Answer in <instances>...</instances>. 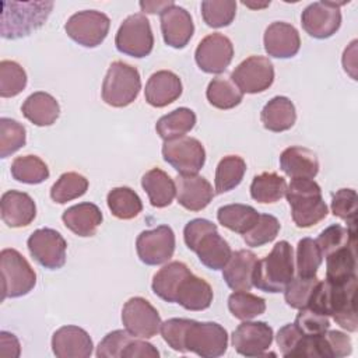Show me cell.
Here are the masks:
<instances>
[{"label":"cell","mask_w":358,"mask_h":358,"mask_svg":"<svg viewBox=\"0 0 358 358\" xmlns=\"http://www.w3.org/2000/svg\"><path fill=\"white\" fill-rule=\"evenodd\" d=\"M355 292L357 277L343 284L319 280L306 308L324 316H333L336 323L347 331H357L358 319L355 309Z\"/></svg>","instance_id":"obj_1"},{"label":"cell","mask_w":358,"mask_h":358,"mask_svg":"<svg viewBox=\"0 0 358 358\" xmlns=\"http://www.w3.org/2000/svg\"><path fill=\"white\" fill-rule=\"evenodd\" d=\"M183 239L210 270H222L232 255L229 243L218 234L217 225L206 218L189 221L183 229Z\"/></svg>","instance_id":"obj_2"},{"label":"cell","mask_w":358,"mask_h":358,"mask_svg":"<svg viewBox=\"0 0 358 358\" xmlns=\"http://www.w3.org/2000/svg\"><path fill=\"white\" fill-rule=\"evenodd\" d=\"M294 252L287 241L277 242L271 252L256 262L253 287L264 292H282L294 278Z\"/></svg>","instance_id":"obj_3"},{"label":"cell","mask_w":358,"mask_h":358,"mask_svg":"<svg viewBox=\"0 0 358 358\" xmlns=\"http://www.w3.org/2000/svg\"><path fill=\"white\" fill-rule=\"evenodd\" d=\"M53 1H4L0 34L6 39H20L39 29L48 20Z\"/></svg>","instance_id":"obj_4"},{"label":"cell","mask_w":358,"mask_h":358,"mask_svg":"<svg viewBox=\"0 0 358 358\" xmlns=\"http://www.w3.org/2000/svg\"><path fill=\"white\" fill-rule=\"evenodd\" d=\"M285 197L298 228H310L324 220L329 213L322 197V189L313 179H291Z\"/></svg>","instance_id":"obj_5"},{"label":"cell","mask_w":358,"mask_h":358,"mask_svg":"<svg viewBox=\"0 0 358 358\" xmlns=\"http://www.w3.org/2000/svg\"><path fill=\"white\" fill-rule=\"evenodd\" d=\"M141 90L140 73L136 67L116 60L113 62L102 83V99L113 108H124L136 101Z\"/></svg>","instance_id":"obj_6"},{"label":"cell","mask_w":358,"mask_h":358,"mask_svg":"<svg viewBox=\"0 0 358 358\" xmlns=\"http://www.w3.org/2000/svg\"><path fill=\"white\" fill-rule=\"evenodd\" d=\"M1 299L27 295L36 284V274L28 260L15 249H3L0 253Z\"/></svg>","instance_id":"obj_7"},{"label":"cell","mask_w":358,"mask_h":358,"mask_svg":"<svg viewBox=\"0 0 358 358\" xmlns=\"http://www.w3.org/2000/svg\"><path fill=\"white\" fill-rule=\"evenodd\" d=\"M116 49L131 57H145L152 52L154 35L144 14L129 15L119 27L115 36Z\"/></svg>","instance_id":"obj_8"},{"label":"cell","mask_w":358,"mask_h":358,"mask_svg":"<svg viewBox=\"0 0 358 358\" xmlns=\"http://www.w3.org/2000/svg\"><path fill=\"white\" fill-rule=\"evenodd\" d=\"M186 351L203 358H217L225 354L228 347L227 330L215 322L192 320L185 336Z\"/></svg>","instance_id":"obj_9"},{"label":"cell","mask_w":358,"mask_h":358,"mask_svg":"<svg viewBox=\"0 0 358 358\" xmlns=\"http://www.w3.org/2000/svg\"><path fill=\"white\" fill-rule=\"evenodd\" d=\"M164 159L180 175H197L206 162L203 144L189 136L166 140L162 144Z\"/></svg>","instance_id":"obj_10"},{"label":"cell","mask_w":358,"mask_h":358,"mask_svg":"<svg viewBox=\"0 0 358 358\" xmlns=\"http://www.w3.org/2000/svg\"><path fill=\"white\" fill-rule=\"evenodd\" d=\"M110 27V20L105 13L96 10H83L73 14L66 25V34L84 48H95L101 45Z\"/></svg>","instance_id":"obj_11"},{"label":"cell","mask_w":358,"mask_h":358,"mask_svg":"<svg viewBox=\"0 0 358 358\" xmlns=\"http://www.w3.org/2000/svg\"><path fill=\"white\" fill-rule=\"evenodd\" d=\"M124 329L137 338H151L161 330V316L158 310L141 296L130 298L122 309Z\"/></svg>","instance_id":"obj_12"},{"label":"cell","mask_w":358,"mask_h":358,"mask_svg":"<svg viewBox=\"0 0 358 358\" xmlns=\"http://www.w3.org/2000/svg\"><path fill=\"white\" fill-rule=\"evenodd\" d=\"M231 80L242 94L263 92L274 81L273 63L264 56H250L234 69Z\"/></svg>","instance_id":"obj_13"},{"label":"cell","mask_w":358,"mask_h":358,"mask_svg":"<svg viewBox=\"0 0 358 358\" xmlns=\"http://www.w3.org/2000/svg\"><path fill=\"white\" fill-rule=\"evenodd\" d=\"M31 256L45 268L56 270L66 263L67 243L64 238L52 228H39L34 231L27 241Z\"/></svg>","instance_id":"obj_14"},{"label":"cell","mask_w":358,"mask_h":358,"mask_svg":"<svg viewBox=\"0 0 358 358\" xmlns=\"http://www.w3.org/2000/svg\"><path fill=\"white\" fill-rule=\"evenodd\" d=\"M345 1H315L310 3L301 14L302 28L312 38L326 39L334 35L341 25L340 6Z\"/></svg>","instance_id":"obj_15"},{"label":"cell","mask_w":358,"mask_h":358,"mask_svg":"<svg viewBox=\"0 0 358 358\" xmlns=\"http://www.w3.org/2000/svg\"><path fill=\"white\" fill-rule=\"evenodd\" d=\"M136 249L138 259L147 266L166 263L175 252V234L168 225L143 231L136 239Z\"/></svg>","instance_id":"obj_16"},{"label":"cell","mask_w":358,"mask_h":358,"mask_svg":"<svg viewBox=\"0 0 358 358\" xmlns=\"http://www.w3.org/2000/svg\"><path fill=\"white\" fill-rule=\"evenodd\" d=\"M234 57V45L231 39L220 32L204 36L196 48L194 59L197 66L210 74L225 71Z\"/></svg>","instance_id":"obj_17"},{"label":"cell","mask_w":358,"mask_h":358,"mask_svg":"<svg viewBox=\"0 0 358 358\" xmlns=\"http://www.w3.org/2000/svg\"><path fill=\"white\" fill-rule=\"evenodd\" d=\"M273 329L266 322L243 320L232 333V345L243 357H262L273 343Z\"/></svg>","instance_id":"obj_18"},{"label":"cell","mask_w":358,"mask_h":358,"mask_svg":"<svg viewBox=\"0 0 358 358\" xmlns=\"http://www.w3.org/2000/svg\"><path fill=\"white\" fill-rule=\"evenodd\" d=\"M159 15L161 32L165 43L175 49L185 48L194 34V24L190 13L186 8L173 4Z\"/></svg>","instance_id":"obj_19"},{"label":"cell","mask_w":358,"mask_h":358,"mask_svg":"<svg viewBox=\"0 0 358 358\" xmlns=\"http://www.w3.org/2000/svg\"><path fill=\"white\" fill-rule=\"evenodd\" d=\"M92 348L90 334L78 326H63L52 336V350L57 358H88Z\"/></svg>","instance_id":"obj_20"},{"label":"cell","mask_w":358,"mask_h":358,"mask_svg":"<svg viewBox=\"0 0 358 358\" xmlns=\"http://www.w3.org/2000/svg\"><path fill=\"white\" fill-rule=\"evenodd\" d=\"M175 185L178 203L189 211L206 208L214 197L211 183L200 175H179Z\"/></svg>","instance_id":"obj_21"},{"label":"cell","mask_w":358,"mask_h":358,"mask_svg":"<svg viewBox=\"0 0 358 358\" xmlns=\"http://www.w3.org/2000/svg\"><path fill=\"white\" fill-rule=\"evenodd\" d=\"M266 53L277 59H289L299 52L301 38L296 28L284 21L271 22L264 31Z\"/></svg>","instance_id":"obj_22"},{"label":"cell","mask_w":358,"mask_h":358,"mask_svg":"<svg viewBox=\"0 0 358 358\" xmlns=\"http://www.w3.org/2000/svg\"><path fill=\"white\" fill-rule=\"evenodd\" d=\"M0 211L3 222L10 228L29 225L36 215L34 199L20 190H7L0 199Z\"/></svg>","instance_id":"obj_23"},{"label":"cell","mask_w":358,"mask_h":358,"mask_svg":"<svg viewBox=\"0 0 358 358\" xmlns=\"http://www.w3.org/2000/svg\"><path fill=\"white\" fill-rule=\"evenodd\" d=\"M257 256L248 249L232 252L222 268V278L234 291H250L253 287V271Z\"/></svg>","instance_id":"obj_24"},{"label":"cell","mask_w":358,"mask_h":358,"mask_svg":"<svg viewBox=\"0 0 358 358\" xmlns=\"http://www.w3.org/2000/svg\"><path fill=\"white\" fill-rule=\"evenodd\" d=\"M182 95L179 76L169 70H159L148 78L144 90L145 101L154 108H164Z\"/></svg>","instance_id":"obj_25"},{"label":"cell","mask_w":358,"mask_h":358,"mask_svg":"<svg viewBox=\"0 0 358 358\" xmlns=\"http://www.w3.org/2000/svg\"><path fill=\"white\" fill-rule=\"evenodd\" d=\"M280 169L292 179H313L319 172V161L312 150L292 145L281 152Z\"/></svg>","instance_id":"obj_26"},{"label":"cell","mask_w":358,"mask_h":358,"mask_svg":"<svg viewBox=\"0 0 358 358\" xmlns=\"http://www.w3.org/2000/svg\"><path fill=\"white\" fill-rule=\"evenodd\" d=\"M62 220L73 234L87 238L96 234L98 227L102 224V213L94 203H78L69 207L63 214Z\"/></svg>","instance_id":"obj_27"},{"label":"cell","mask_w":358,"mask_h":358,"mask_svg":"<svg viewBox=\"0 0 358 358\" xmlns=\"http://www.w3.org/2000/svg\"><path fill=\"white\" fill-rule=\"evenodd\" d=\"M213 296L211 285L206 280L190 273L179 284L175 295V303H179L187 310H204L210 308Z\"/></svg>","instance_id":"obj_28"},{"label":"cell","mask_w":358,"mask_h":358,"mask_svg":"<svg viewBox=\"0 0 358 358\" xmlns=\"http://www.w3.org/2000/svg\"><path fill=\"white\" fill-rule=\"evenodd\" d=\"M260 120L264 129L281 133L291 129L296 120V110L292 101L287 96L271 98L262 109Z\"/></svg>","instance_id":"obj_29"},{"label":"cell","mask_w":358,"mask_h":358,"mask_svg":"<svg viewBox=\"0 0 358 358\" xmlns=\"http://www.w3.org/2000/svg\"><path fill=\"white\" fill-rule=\"evenodd\" d=\"M141 186L147 193L151 206L157 208L169 206L176 196V185L173 179L159 168L147 171L141 178Z\"/></svg>","instance_id":"obj_30"},{"label":"cell","mask_w":358,"mask_h":358,"mask_svg":"<svg viewBox=\"0 0 358 358\" xmlns=\"http://www.w3.org/2000/svg\"><path fill=\"white\" fill-rule=\"evenodd\" d=\"M22 115L35 126H50L60 113L59 102L48 92L38 91L31 94L21 106Z\"/></svg>","instance_id":"obj_31"},{"label":"cell","mask_w":358,"mask_h":358,"mask_svg":"<svg viewBox=\"0 0 358 358\" xmlns=\"http://www.w3.org/2000/svg\"><path fill=\"white\" fill-rule=\"evenodd\" d=\"M190 268L182 262H171L161 267L152 277L151 288L161 299L175 303L179 284L190 274Z\"/></svg>","instance_id":"obj_32"},{"label":"cell","mask_w":358,"mask_h":358,"mask_svg":"<svg viewBox=\"0 0 358 358\" xmlns=\"http://www.w3.org/2000/svg\"><path fill=\"white\" fill-rule=\"evenodd\" d=\"M355 245L357 243H351L344 248H340L324 257L327 281L334 284H343L357 277L355 275V268H357Z\"/></svg>","instance_id":"obj_33"},{"label":"cell","mask_w":358,"mask_h":358,"mask_svg":"<svg viewBox=\"0 0 358 358\" xmlns=\"http://www.w3.org/2000/svg\"><path fill=\"white\" fill-rule=\"evenodd\" d=\"M259 218V213L256 208L248 204H227L218 208L217 211V220L218 222L236 234H246L252 229V227L256 224Z\"/></svg>","instance_id":"obj_34"},{"label":"cell","mask_w":358,"mask_h":358,"mask_svg":"<svg viewBox=\"0 0 358 358\" xmlns=\"http://www.w3.org/2000/svg\"><path fill=\"white\" fill-rule=\"evenodd\" d=\"M196 124V113L189 108H178L158 119L155 124L157 134L164 140H172L185 136Z\"/></svg>","instance_id":"obj_35"},{"label":"cell","mask_w":358,"mask_h":358,"mask_svg":"<svg viewBox=\"0 0 358 358\" xmlns=\"http://www.w3.org/2000/svg\"><path fill=\"white\" fill-rule=\"evenodd\" d=\"M287 190V182L275 172H263L256 175L250 185V196L257 203H275Z\"/></svg>","instance_id":"obj_36"},{"label":"cell","mask_w":358,"mask_h":358,"mask_svg":"<svg viewBox=\"0 0 358 358\" xmlns=\"http://www.w3.org/2000/svg\"><path fill=\"white\" fill-rule=\"evenodd\" d=\"M106 203L110 213L119 220H131L143 210V203L138 194L126 186L112 189L108 193Z\"/></svg>","instance_id":"obj_37"},{"label":"cell","mask_w":358,"mask_h":358,"mask_svg":"<svg viewBox=\"0 0 358 358\" xmlns=\"http://www.w3.org/2000/svg\"><path fill=\"white\" fill-rule=\"evenodd\" d=\"M206 96L214 108L225 110L238 106L243 98V94L231 78L220 76L208 83Z\"/></svg>","instance_id":"obj_38"},{"label":"cell","mask_w":358,"mask_h":358,"mask_svg":"<svg viewBox=\"0 0 358 358\" xmlns=\"http://www.w3.org/2000/svg\"><path fill=\"white\" fill-rule=\"evenodd\" d=\"M246 172V162L239 155L224 157L215 169V192L222 194L235 189L243 179Z\"/></svg>","instance_id":"obj_39"},{"label":"cell","mask_w":358,"mask_h":358,"mask_svg":"<svg viewBox=\"0 0 358 358\" xmlns=\"http://www.w3.org/2000/svg\"><path fill=\"white\" fill-rule=\"evenodd\" d=\"M11 175L15 180L38 185L45 182L49 178L48 165L36 155H24L17 157L11 164Z\"/></svg>","instance_id":"obj_40"},{"label":"cell","mask_w":358,"mask_h":358,"mask_svg":"<svg viewBox=\"0 0 358 358\" xmlns=\"http://www.w3.org/2000/svg\"><path fill=\"white\" fill-rule=\"evenodd\" d=\"M88 190V179L77 172H64L53 183L50 197L59 204H64L81 197Z\"/></svg>","instance_id":"obj_41"},{"label":"cell","mask_w":358,"mask_h":358,"mask_svg":"<svg viewBox=\"0 0 358 358\" xmlns=\"http://www.w3.org/2000/svg\"><path fill=\"white\" fill-rule=\"evenodd\" d=\"M228 309L239 320H250L266 310V301L248 291H235L228 298Z\"/></svg>","instance_id":"obj_42"},{"label":"cell","mask_w":358,"mask_h":358,"mask_svg":"<svg viewBox=\"0 0 358 358\" xmlns=\"http://www.w3.org/2000/svg\"><path fill=\"white\" fill-rule=\"evenodd\" d=\"M323 262V255L316 241L302 238L296 246V273L299 277H315L319 266Z\"/></svg>","instance_id":"obj_43"},{"label":"cell","mask_w":358,"mask_h":358,"mask_svg":"<svg viewBox=\"0 0 358 358\" xmlns=\"http://www.w3.org/2000/svg\"><path fill=\"white\" fill-rule=\"evenodd\" d=\"M236 14V1L234 0H204L201 1V15L211 28L229 25Z\"/></svg>","instance_id":"obj_44"},{"label":"cell","mask_w":358,"mask_h":358,"mask_svg":"<svg viewBox=\"0 0 358 358\" xmlns=\"http://www.w3.org/2000/svg\"><path fill=\"white\" fill-rule=\"evenodd\" d=\"M27 85L25 70L14 60L0 62V96L11 98L22 92Z\"/></svg>","instance_id":"obj_45"},{"label":"cell","mask_w":358,"mask_h":358,"mask_svg":"<svg viewBox=\"0 0 358 358\" xmlns=\"http://www.w3.org/2000/svg\"><path fill=\"white\" fill-rule=\"evenodd\" d=\"M27 143L25 127L10 117L0 119V157L7 158Z\"/></svg>","instance_id":"obj_46"},{"label":"cell","mask_w":358,"mask_h":358,"mask_svg":"<svg viewBox=\"0 0 358 358\" xmlns=\"http://www.w3.org/2000/svg\"><path fill=\"white\" fill-rule=\"evenodd\" d=\"M317 246L320 248V252L323 257L333 253L334 250L344 248L351 243H357L355 231H350L348 228H344L338 224H333L323 229L317 239H315Z\"/></svg>","instance_id":"obj_47"},{"label":"cell","mask_w":358,"mask_h":358,"mask_svg":"<svg viewBox=\"0 0 358 358\" xmlns=\"http://www.w3.org/2000/svg\"><path fill=\"white\" fill-rule=\"evenodd\" d=\"M319 282V278L315 277H294L287 287L284 288V298L288 306L294 309H302L308 306L310 295Z\"/></svg>","instance_id":"obj_48"},{"label":"cell","mask_w":358,"mask_h":358,"mask_svg":"<svg viewBox=\"0 0 358 358\" xmlns=\"http://www.w3.org/2000/svg\"><path fill=\"white\" fill-rule=\"evenodd\" d=\"M278 220L271 214H259L256 224L252 227L250 231L243 234V241L248 246L257 248L263 246L275 239L280 231Z\"/></svg>","instance_id":"obj_49"},{"label":"cell","mask_w":358,"mask_h":358,"mask_svg":"<svg viewBox=\"0 0 358 358\" xmlns=\"http://www.w3.org/2000/svg\"><path fill=\"white\" fill-rule=\"evenodd\" d=\"M357 192L354 189H340L333 193L331 213L348 224L350 231H355L357 224Z\"/></svg>","instance_id":"obj_50"},{"label":"cell","mask_w":358,"mask_h":358,"mask_svg":"<svg viewBox=\"0 0 358 358\" xmlns=\"http://www.w3.org/2000/svg\"><path fill=\"white\" fill-rule=\"evenodd\" d=\"M190 322L192 319L172 317L161 324V336L172 350L178 352H187L185 347V336Z\"/></svg>","instance_id":"obj_51"},{"label":"cell","mask_w":358,"mask_h":358,"mask_svg":"<svg viewBox=\"0 0 358 358\" xmlns=\"http://www.w3.org/2000/svg\"><path fill=\"white\" fill-rule=\"evenodd\" d=\"M134 338L127 330H113L108 333L98 344V358H122V354L127 344Z\"/></svg>","instance_id":"obj_52"},{"label":"cell","mask_w":358,"mask_h":358,"mask_svg":"<svg viewBox=\"0 0 358 358\" xmlns=\"http://www.w3.org/2000/svg\"><path fill=\"white\" fill-rule=\"evenodd\" d=\"M294 323L302 333L309 336L322 334L330 327L329 316L317 313L309 308L299 309V313L296 315Z\"/></svg>","instance_id":"obj_53"},{"label":"cell","mask_w":358,"mask_h":358,"mask_svg":"<svg viewBox=\"0 0 358 358\" xmlns=\"http://www.w3.org/2000/svg\"><path fill=\"white\" fill-rule=\"evenodd\" d=\"M143 357L158 358L159 351L152 344L143 340H137V337H134L124 348L122 358H143Z\"/></svg>","instance_id":"obj_54"},{"label":"cell","mask_w":358,"mask_h":358,"mask_svg":"<svg viewBox=\"0 0 358 358\" xmlns=\"http://www.w3.org/2000/svg\"><path fill=\"white\" fill-rule=\"evenodd\" d=\"M20 343L18 338L8 333L1 331L0 333V357L1 358H17L20 357Z\"/></svg>","instance_id":"obj_55"},{"label":"cell","mask_w":358,"mask_h":358,"mask_svg":"<svg viewBox=\"0 0 358 358\" xmlns=\"http://www.w3.org/2000/svg\"><path fill=\"white\" fill-rule=\"evenodd\" d=\"M175 3L172 0H165V1H140V7L144 13L148 14H161L165 11L168 7L173 6Z\"/></svg>","instance_id":"obj_56"},{"label":"cell","mask_w":358,"mask_h":358,"mask_svg":"<svg viewBox=\"0 0 358 358\" xmlns=\"http://www.w3.org/2000/svg\"><path fill=\"white\" fill-rule=\"evenodd\" d=\"M245 6H248V7H252V8H263V7H267L268 4H270V1L268 3H263V4H250V3H248V1H242Z\"/></svg>","instance_id":"obj_57"}]
</instances>
